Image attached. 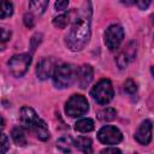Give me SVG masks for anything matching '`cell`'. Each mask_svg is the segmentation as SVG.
<instances>
[{
  "instance_id": "1",
  "label": "cell",
  "mask_w": 154,
  "mask_h": 154,
  "mask_svg": "<svg viewBox=\"0 0 154 154\" xmlns=\"http://www.w3.org/2000/svg\"><path fill=\"white\" fill-rule=\"evenodd\" d=\"M91 14H93L91 2L87 0L79 8L69 32L65 36V45L67 46L69 49L73 52L82 51L89 42L91 35V29H90Z\"/></svg>"
},
{
  "instance_id": "2",
  "label": "cell",
  "mask_w": 154,
  "mask_h": 154,
  "mask_svg": "<svg viewBox=\"0 0 154 154\" xmlns=\"http://www.w3.org/2000/svg\"><path fill=\"white\" fill-rule=\"evenodd\" d=\"M19 120L23 128L31 130L36 137L41 141H47L49 138V130L43 119H41L37 113L29 106H24L19 111Z\"/></svg>"
},
{
  "instance_id": "3",
  "label": "cell",
  "mask_w": 154,
  "mask_h": 154,
  "mask_svg": "<svg viewBox=\"0 0 154 154\" xmlns=\"http://www.w3.org/2000/svg\"><path fill=\"white\" fill-rule=\"evenodd\" d=\"M76 71L77 69L71 64H61L54 67L52 73L53 84L58 89H65L71 87V84L76 79Z\"/></svg>"
},
{
  "instance_id": "4",
  "label": "cell",
  "mask_w": 154,
  "mask_h": 154,
  "mask_svg": "<svg viewBox=\"0 0 154 154\" xmlns=\"http://www.w3.org/2000/svg\"><path fill=\"white\" fill-rule=\"evenodd\" d=\"M91 97L99 103V105H107L113 99L114 91L113 85L109 79H100L90 90Z\"/></svg>"
},
{
  "instance_id": "5",
  "label": "cell",
  "mask_w": 154,
  "mask_h": 154,
  "mask_svg": "<svg viewBox=\"0 0 154 154\" xmlns=\"http://www.w3.org/2000/svg\"><path fill=\"white\" fill-rule=\"evenodd\" d=\"M89 109L87 99L81 94H73L65 103V113L71 118L84 116Z\"/></svg>"
},
{
  "instance_id": "6",
  "label": "cell",
  "mask_w": 154,
  "mask_h": 154,
  "mask_svg": "<svg viewBox=\"0 0 154 154\" xmlns=\"http://www.w3.org/2000/svg\"><path fill=\"white\" fill-rule=\"evenodd\" d=\"M30 64H31V55L28 54V53L16 54L7 63L10 73L13 77H22V76H24L26 73Z\"/></svg>"
},
{
  "instance_id": "7",
  "label": "cell",
  "mask_w": 154,
  "mask_h": 154,
  "mask_svg": "<svg viewBox=\"0 0 154 154\" xmlns=\"http://www.w3.org/2000/svg\"><path fill=\"white\" fill-rule=\"evenodd\" d=\"M105 45L109 51H116L119 48L120 43L124 38V29L119 24H112L109 25L103 35Z\"/></svg>"
},
{
  "instance_id": "8",
  "label": "cell",
  "mask_w": 154,
  "mask_h": 154,
  "mask_svg": "<svg viewBox=\"0 0 154 154\" xmlns=\"http://www.w3.org/2000/svg\"><path fill=\"white\" fill-rule=\"evenodd\" d=\"M97 138L101 143L107 144V146H116L122 142L123 140V134L122 131L113 126V125H105L102 126L99 132H97Z\"/></svg>"
},
{
  "instance_id": "9",
  "label": "cell",
  "mask_w": 154,
  "mask_h": 154,
  "mask_svg": "<svg viewBox=\"0 0 154 154\" xmlns=\"http://www.w3.org/2000/svg\"><path fill=\"white\" fill-rule=\"evenodd\" d=\"M93 76H94V70H93L91 65L84 64L81 67H77L75 82L78 84V87L81 89H85L93 81Z\"/></svg>"
},
{
  "instance_id": "10",
  "label": "cell",
  "mask_w": 154,
  "mask_h": 154,
  "mask_svg": "<svg viewBox=\"0 0 154 154\" xmlns=\"http://www.w3.org/2000/svg\"><path fill=\"white\" fill-rule=\"evenodd\" d=\"M135 140L142 144V146H147L152 141V122L150 120H144L140 124V126L137 128V130L135 131Z\"/></svg>"
},
{
  "instance_id": "11",
  "label": "cell",
  "mask_w": 154,
  "mask_h": 154,
  "mask_svg": "<svg viewBox=\"0 0 154 154\" xmlns=\"http://www.w3.org/2000/svg\"><path fill=\"white\" fill-rule=\"evenodd\" d=\"M54 71V63L51 58H43L40 60V63L36 66V75L40 79L45 81L48 77L52 76Z\"/></svg>"
},
{
  "instance_id": "12",
  "label": "cell",
  "mask_w": 154,
  "mask_h": 154,
  "mask_svg": "<svg viewBox=\"0 0 154 154\" xmlns=\"http://www.w3.org/2000/svg\"><path fill=\"white\" fill-rule=\"evenodd\" d=\"M73 146L83 153H91L93 152V142L89 137H83V136L78 137L73 142Z\"/></svg>"
},
{
  "instance_id": "13",
  "label": "cell",
  "mask_w": 154,
  "mask_h": 154,
  "mask_svg": "<svg viewBox=\"0 0 154 154\" xmlns=\"http://www.w3.org/2000/svg\"><path fill=\"white\" fill-rule=\"evenodd\" d=\"M94 126H95L94 120L90 118H82V119L77 120L75 124L76 131H79V132H90L94 130Z\"/></svg>"
},
{
  "instance_id": "14",
  "label": "cell",
  "mask_w": 154,
  "mask_h": 154,
  "mask_svg": "<svg viewBox=\"0 0 154 154\" xmlns=\"http://www.w3.org/2000/svg\"><path fill=\"white\" fill-rule=\"evenodd\" d=\"M48 2L49 0H29L30 11L34 14H42L47 8Z\"/></svg>"
},
{
  "instance_id": "15",
  "label": "cell",
  "mask_w": 154,
  "mask_h": 154,
  "mask_svg": "<svg viewBox=\"0 0 154 154\" xmlns=\"http://www.w3.org/2000/svg\"><path fill=\"white\" fill-rule=\"evenodd\" d=\"M11 136H12L13 142H14L17 146L23 147V146L26 144V135H25L23 128H19V126H18V128H14V129L12 130V132H11Z\"/></svg>"
},
{
  "instance_id": "16",
  "label": "cell",
  "mask_w": 154,
  "mask_h": 154,
  "mask_svg": "<svg viewBox=\"0 0 154 154\" xmlns=\"http://www.w3.org/2000/svg\"><path fill=\"white\" fill-rule=\"evenodd\" d=\"M13 14V4L10 0H0V19L8 18Z\"/></svg>"
},
{
  "instance_id": "17",
  "label": "cell",
  "mask_w": 154,
  "mask_h": 154,
  "mask_svg": "<svg viewBox=\"0 0 154 154\" xmlns=\"http://www.w3.org/2000/svg\"><path fill=\"white\" fill-rule=\"evenodd\" d=\"M97 118L101 122H111L117 118V111L112 107H106L97 113Z\"/></svg>"
},
{
  "instance_id": "18",
  "label": "cell",
  "mask_w": 154,
  "mask_h": 154,
  "mask_svg": "<svg viewBox=\"0 0 154 154\" xmlns=\"http://www.w3.org/2000/svg\"><path fill=\"white\" fill-rule=\"evenodd\" d=\"M131 49H132V48H131L130 46H128V47H126V51H123V52L118 55L117 63H118V66H119L120 69H124V67L128 65L129 60L131 59L130 57H134V55H130V51H131Z\"/></svg>"
},
{
  "instance_id": "19",
  "label": "cell",
  "mask_w": 154,
  "mask_h": 154,
  "mask_svg": "<svg viewBox=\"0 0 154 154\" xmlns=\"http://www.w3.org/2000/svg\"><path fill=\"white\" fill-rule=\"evenodd\" d=\"M72 146H73V141H72V138L71 137H69V136H64V137H61L58 142H57V147L61 150V152H71V149H72Z\"/></svg>"
},
{
  "instance_id": "20",
  "label": "cell",
  "mask_w": 154,
  "mask_h": 154,
  "mask_svg": "<svg viewBox=\"0 0 154 154\" xmlns=\"http://www.w3.org/2000/svg\"><path fill=\"white\" fill-rule=\"evenodd\" d=\"M70 23V14H60L53 19V25L58 29H64Z\"/></svg>"
},
{
  "instance_id": "21",
  "label": "cell",
  "mask_w": 154,
  "mask_h": 154,
  "mask_svg": "<svg viewBox=\"0 0 154 154\" xmlns=\"http://www.w3.org/2000/svg\"><path fill=\"white\" fill-rule=\"evenodd\" d=\"M11 35L12 34L10 30H7L6 28H0V51L6 47L7 42L11 40Z\"/></svg>"
},
{
  "instance_id": "22",
  "label": "cell",
  "mask_w": 154,
  "mask_h": 154,
  "mask_svg": "<svg viewBox=\"0 0 154 154\" xmlns=\"http://www.w3.org/2000/svg\"><path fill=\"white\" fill-rule=\"evenodd\" d=\"M10 149V140L7 135L0 132V153H6Z\"/></svg>"
},
{
  "instance_id": "23",
  "label": "cell",
  "mask_w": 154,
  "mask_h": 154,
  "mask_svg": "<svg viewBox=\"0 0 154 154\" xmlns=\"http://www.w3.org/2000/svg\"><path fill=\"white\" fill-rule=\"evenodd\" d=\"M137 90V84L135 83L134 79H128L125 83H124V91L130 94V95H134Z\"/></svg>"
},
{
  "instance_id": "24",
  "label": "cell",
  "mask_w": 154,
  "mask_h": 154,
  "mask_svg": "<svg viewBox=\"0 0 154 154\" xmlns=\"http://www.w3.org/2000/svg\"><path fill=\"white\" fill-rule=\"evenodd\" d=\"M69 6V0H57L55 1V10L57 11H65Z\"/></svg>"
},
{
  "instance_id": "25",
  "label": "cell",
  "mask_w": 154,
  "mask_h": 154,
  "mask_svg": "<svg viewBox=\"0 0 154 154\" xmlns=\"http://www.w3.org/2000/svg\"><path fill=\"white\" fill-rule=\"evenodd\" d=\"M136 4L140 10H147L152 4V0H136Z\"/></svg>"
},
{
  "instance_id": "26",
  "label": "cell",
  "mask_w": 154,
  "mask_h": 154,
  "mask_svg": "<svg viewBox=\"0 0 154 154\" xmlns=\"http://www.w3.org/2000/svg\"><path fill=\"white\" fill-rule=\"evenodd\" d=\"M24 23H25V25L26 26H32L34 25V18H32V14L30 13V14H25L24 16Z\"/></svg>"
},
{
  "instance_id": "27",
  "label": "cell",
  "mask_w": 154,
  "mask_h": 154,
  "mask_svg": "<svg viewBox=\"0 0 154 154\" xmlns=\"http://www.w3.org/2000/svg\"><path fill=\"white\" fill-rule=\"evenodd\" d=\"M101 153H122V150L116 147H106L105 149L101 150Z\"/></svg>"
},
{
  "instance_id": "28",
  "label": "cell",
  "mask_w": 154,
  "mask_h": 154,
  "mask_svg": "<svg viewBox=\"0 0 154 154\" xmlns=\"http://www.w3.org/2000/svg\"><path fill=\"white\" fill-rule=\"evenodd\" d=\"M120 2H122V4H124V5L130 6V5H134V4L136 2V0H120Z\"/></svg>"
},
{
  "instance_id": "29",
  "label": "cell",
  "mask_w": 154,
  "mask_h": 154,
  "mask_svg": "<svg viewBox=\"0 0 154 154\" xmlns=\"http://www.w3.org/2000/svg\"><path fill=\"white\" fill-rule=\"evenodd\" d=\"M4 124H5V122H4V118H2L1 116H0V129H1L2 126H4Z\"/></svg>"
}]
</instances>
